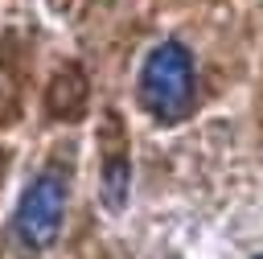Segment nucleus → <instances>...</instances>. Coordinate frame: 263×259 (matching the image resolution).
I'll return each mask as SVG.
<instances>
[{
  "instance_id": "2",
  "label": "nucleus",
  "mask_w": 263,
  "mask_h": 259,
  "mask_svg": "<svg viewBox=\"0 0 263 259\" xmlns=\"http://www.w3.org/2000/svg\"><path fill=\"white\" fill-rule=\"evenodd\" d=\"M62 218H66V177L45 169L25 185V193L16 201V214H12V230H16L21 247L45 251L58 238Z\"/></svg>"
},
{
  "instance_id": "1",
  "label": "nucleus",
  "mask_w": 263,
  "mask_h": 259,
  "mask_svg": "<svg viewBox=\"0 0 263 259\" xmlns=\"http://www.w3.org/2000/svg\"><path fill=\"white\" fill-rule=\"evenodd\" d=\"M197 103V70L193 53L181 41H160L148 49L140 66V107L156 123H181Z\"/></svg>"
},
{
  "instance_id": "3",
  "label": "nucleus",
  "mask_w": 263,
  "mask_h": 259,
  "mask_svg": "<svg viewBox=\"0 0 263 259\" xmlns=\"http://www.w3.org/2000/svg\"><path fill=\"white\" fill-rule=\"evenodd\" d=\"M127 181H132V160H127V148H111L107 144V156H103V197H107V210H123V197H127Z\"/></svg>"
},
{
  "instance_id": "4",
  "label": "nucleus",
  "mask_w": 263,
  "mask_h": 259,
  "mask_svg": "<svg viewBox=\"0 0 263 259\" xmlns=\"http://www.w3.org/2000/svg\"><path fill=\"white\" fill-rule=\"evenodd\" d=\"M259 259H263V255H259Z\"/></svg>"
}]
</instances>
